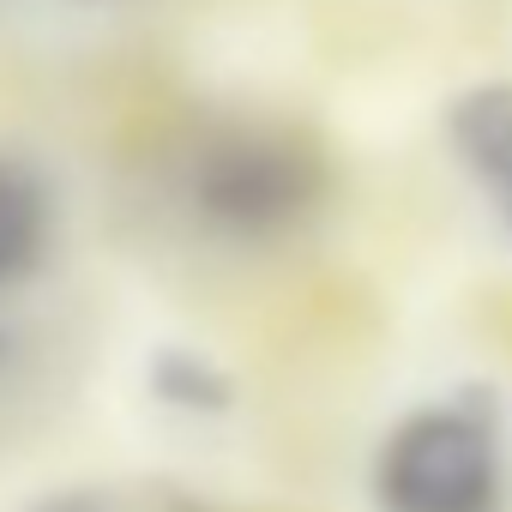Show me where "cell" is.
<instances>
[{"mask_svg": "<svg viewBox=\"0 0 512 512\" xmlns=\"http://www.w3.org/2000/svg\"><path fill=\"white\" fill-rule=\"evenodd\" d=\"M374 512H500L506 506V434L482 386L404 410L368 464Z\"/></svg>", "mask_w": 512, "mask_h": 512, "instance_id": "6da1fadb", "label": "cell"}, {"mask_svg": "<svg viewBox=\"0 0 512 512\" xmlns=\"http://www.w3.org/2000/svg\"><path fill=\"white\" fill-rule=\"evenodd\" d=\"M320 187H326L320 157L302 139L260 133V127L223 133L193 157V205H199V217L211 229L247 235V241L296 229L314 211Z\"/></svg>", "mask_w": 512, "mask_h": 512, "instance_id": "7a4b0ae2", "label": "cell"}, {"mask_svg": "<svg viewBox=\"0 0 512 512\" xmlns=\"http://www.w3.org/2000/svg\"><path fill=\"white\" fill-rule=\"evenodd\" d=\"M446 145L512 241V79H482L446 109Z\"/></svg>", "mask_w": 512, "mask_h": 512, "instance_id": "3957f363", "label": "cell"}, {"mask_svg": "<svg viewBox=\"0 0 512 512\" xmlns=\"http://www.w3.org/2000/svg\"><path fill=\"white\" fill-rule=\"evenodd\" d=\"M43 253H49V193L25 163L0 157V290L25 284L43 266Z\"/></svg>", "mask_w": 512, "mask_h": 512, "instance_id": "277c9868", "label": "cell"}, {"mask_svg": "<svg viewBox=\"0 0 512 512\" xmlns=\"http://www.w3.org/2000/svg\"><path fill=\"white\" fill-rule=\"evenodd\" d=\"M145 386L157 404L181 410V416H229L235 410V380L229 368H217L211 356L187 350V344H169L145 362Z\"/></svg>", "mask_w": 512, "mask_h": 512, "instance_id": "5b68a950", "label": "cell"}, {"mask_svg": "<svg viewBox=\"0 0 512 512\" xmlns=\"http://www.w3.org/2000/svg\"><path fill=\"white\" fill-rule=\"evenodd\" d=\"M25 512H217V506L181 482L139 476V482H67V488H49L43 500H31Z\"/></svg>", "mask_w": 512, "mask_h": 512, "instance_id": "8992f818", "label": "cell"}]
</instances>
